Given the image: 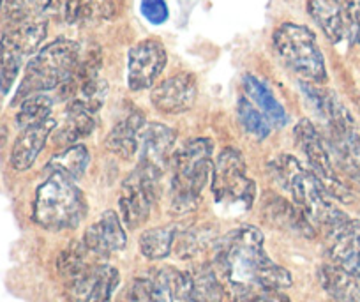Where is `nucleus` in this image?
Segmentation results:
<instances>
[{"label":"nucleus","mask_w":360,"mask_h":302,"mask_svg":"<svg viewBox=\"0 0 360 302\" xmlns=\"http://www.w3.org/2000/svg\"><path fill=\"white\" fill-rule=\"evenodd\" d=\"M65 281L68 302H110L119 287V270L94 260Z\"/></svg>","instance_id":"9b49d317"},{"label":"nucleus","mask_w":360,"mask_h":302,"mask_svg":"<svg viewBox=\"0 0 360 302\" xmlns=\"http://www.w3.org/2000/svg\"><path fill=\"white\" fill-rule=\"evenodd\" d=\"M321 287L335 302H360V277L339 265H325L320 270Z\"/></svg>","instance_id":"4be33fe9"},{"label":"nucleus","mask_w":360,"mask_h":302,"mask_svg":"<svg viewBox=\"0 0 360 302\" xmlns=\"http://www.w3.org/2000/svg\"><path fill=\"white\" fill-rule=\"evenodd\" d=\"M263 218H266L269 223L274 227L286 228V230L293 232V234L304 235V237H316V230L307 220L306 214L290 201L283 200L278 196H270L269 200L263 201Z\"/></svg>","instance_id":"aec40b11"},{"label":"nucleus","mask_w":360,"mask_h":302,"mask_svg":"<svg viewBox=\"0 0 360 302\" xmlns=\"http://www.w3.org/2000/svg\"><path fill=\"white\" fill-rule=\"evenodd\" d=\"M168 55L158 39H145L134 44L127 55V85L131 90L150 89L166 68Z\"/></svg>","instance_id":"f8f14e48"},{"label":"nucleus","mask_w":360,"mask_h":302,"mask_svg":"<svg viewBox=\"0 0 360 302\" xmlns=\"http://www.w3.org/2000/svg\"><path fill=\"white\" fill-rule=\"evenodd\" d=\"M94 115V112H90L85 106L71 101L68 108V115H65V122L57 131L58 144L65 145V147H71V145H75L82 138L89 137L92 133V130L96 127Z\"/></svg>","instance_id":"b1692460"},{"label":"nucleus","mask_w":360,"mask_h":302,"mask_svg":"<svg viewBox=\"0 0 360 302\" xmlns=\"http://www.w3.org/2000/svg\"><path fill=\"white\" fill-rule=\"evenodd\" d=\"M244 90L245 94H248L249 101H251L252 105L270 120L272 126H285L286 120H288L285 108H283L281 103L276 99L272 90H270L265 83L259 82L256 76L248 75L244 78Z\"/></svg>","instance_id":"5701e85b"},{"label":"nucleus","mask_w":360,"mask_h":302,"mask_svg":"<svg viewBox=\"0 0 360 302\" xmlns=\"http://www.w3.org/2000/svg\"><path fill=\"white\" fill-rule=\"evenodd\" d=\"M212 141L207 138L188 140L172 154V209L176 214H189L198 206L202 191L214 170Z\"/></svg>","instance_id":"7ed1b4c3"},{"label":"nucleus","mask_w":360,"mask_h":302,"mask_svg":"<svg viewBox=\"0 0 360 302\" xmlns=\"http://www.w3.org/2000/svg\"><path fill=\"white\" fill-rule=\"evenodd\" d=\"M189 302H237L233 291L224 284L214 265H200L188 270Z\"/></svg>","instance_id":"6ab92c4d"},{"label":"nucleus","mask_w":360,"mask_h":302,"mask_svg":"<svg viewBox=\"0 0 360 302\" xmlns=\"http://www.w3.org/2000/svg\"><path fill=\"white\" fill-rule=\"evenodd\" d=\"M86 200L78 186L68 177L50 173L37 187L34 200V221L44 230L62 232L78 227L86 216Z\"/></svg>","instance_id":"20e7f679"},{"label":"nucleus","mask_w":360,"mask_h":302,"mask_svg":"<svg viewBox=\"0 0 360 302\" xmlns=\"http://www.w3.org/2000/svg\"><path fill=\"white\" fill-rule=\"evenodd\" d=\"M141 15L154 25H161L168 20V6L165 0H141Z\"/></svg>","instance_id":"2f4dec72"},{"label":"nucleus","mask_w":360,"mask_h":302,"mask_svg":"<svg viewBox=\"0 0 360 302\" xmlns=\"http://www.w3.org/2000/svg\"><path fill=\"white\" fill-rule=\"evenodd\" d=\"M175 140L176 133L172 127L159 122L145 124L140 137V147H138V151H140L138 166L161 179L166 163L172 159Z\"/></svg>","instance_id":"4468645a"},{"label":"nucleus","mask_w":360,"mask_h":302,"mask_svg":"<svg viewBox=\"0 0 360 302\" xmlns=\"http://www.w3.org/2000/svg\"><path fill=\"white\" fill-rule=\"evenodd\" d=\"M212 193L221 206L251 209L256 198V184L245 173L240 151L226 147L217 156L212 170Z\"/></svg>","instance_id":"6e6552de"},{"label":"nucleus","mask_w":360,"mask_h":302,"mask_svg":"<svg viewBox=\"0 0 360 302\" xmlns=\"http://www.w3.org/2000/svg\"><path fill=\"white\" fill-rule=\"evenodd\" d=\"M302 89L316 112L323 117L328 127V141L332 145L339 165L353 177L360 180V134L356 133L355 122L346 106L338 96L328 90L316 89L302 83Z\"/></svg>","instance_id":"39448f33"},{"label":"nucleus","mask_w":360,"mask_h":302,"mask_svg":"<svg viewBox=\"0 0 360 302\" xmlns=\"http://www.w3.org/2000/svg\"><path fill=\"white\" fill-rule=\"evenodd\" d=\"M237 115L245 133L251 134L256 140H265L272 133V124H270V120L252 105L248 97H242L238 101Z\"/></svg>","instance_id":"c756f323"},{"label":"nucleus","mask_w":360,"mask_h":302,"mask_svg":"<svg viewBox=\"0 0 360 302\" xmlns=\"http://www.w3.org/2000/svg\"><path fill=\"white\" fill-rule=\"evenodd\" d=\"M51 108H53V101L50 97L44 94H32L22 101L20 112L16 115V124L25 130V127L44 122L51 117Z\"/></svg>","instance_id":"c85d7f7f"},{"label":"nucleus","mask_w":360,"mask_h":302,"mask_svg":"<svg viewBox=\"0 0 360 302\" xmlns=\"http://www.w3.org/2000/svg\"><path fill=\"white\" fill-rule=\"evenodd\" d=\"M212 265L237 301L262 290H285L293 283L292 274L270 260L263 234L251 225L221 239Z\"/></svg>","instance_id":"f257e3e1"},{"label":"nucleus","mask_w":360,"mask_h":302,"mask_svg":"<svg viewBox=\"0 0 360 302\" xmlns=\"http://www.w3.org/2000/svg\"><path fill=\"white\" fill-rule=\"evenodd\" d=\"M120 302H176L166 288L165 281L155 272L154 276L136 277L129 284Z\"/></svg>","instance_id":"a878e982"},{"label":"nucleus","mask_w":360,"mask_h":302,"mask_svg":"<svg viewBox=\"0 0 360 302\" xmlns=\"http://www.w3.org/2000/svg\"><path fill=\"white\" fill-rule=\"evenodd\" d=\"M330 256L335 265L360 277V223L348 220L328 234Z\"/></svg>","instance_id":"f3484780"},{"label":"nucleus","mask_w":360,"mask_h":302,"mask_svg":"<svg viewBox=\"0 0 360 302\" xmlns=\"http://www.w3.org/2000/svg\"><path fill=\"white\" fill-rule=\"evenodd\" d=\"M237 302H292L281 290H262L256 294L245 295Z\"/></svg>","instance_id":"473e14b6"},{"label":"nucleus","mask_w":360,"mask_h":302,"mask_svg":"<svg viewBox=\"0 0 360 302\" xmlns=\"http://www.w3.org/2000/svg\"><path fill=\"white\" fill-rule=\"evenodd\" d=\"M274 48L286 65L313 83L327 80V68L316 36L307 27L297 23H285L274 32Z\"/></svg>","instance_id":"0eeeda50"},{"label":"nucleus","mask_w":360,"mask_h":302,"mask_svg":"<svg viewBox=\"0 0 360 302\" xmlns=\"http://www.w3.org/2000/svg\"><path fill=\"white\" fill-rule=\"evenodd\" d=\"M158 184L159 177L152 175L140 166H136V170L124 180L119 196V209L122 214V223L129 230H136L138 227L147 223L158 196Z\"/></svg>","instance_id":"9d476101"},{"label":"nucleus","mask_w":360,"mask_h":302,"mask_svg":"<svg viewBox=\"0 0 360 302\" xmlns=\"http://www.w3.org/2000/svg\"><path fill=\"white\" fill-rule=\"evenodd\" d=\"M89 161L90 156L85 145H71V147H65L60 154L53 156L46 165V170L50 173H58V175L76 180L85 173Z\"/></svg>","instance_id":"393cba45"},{"label":"nucleus","mask_w":360,"mask_h":302,"mask_svg":"<svg viewBox=\"0 0 360 302\" xmlns=\"http://www.w3.org/2000/svg\"><path fill=\"white\" fill-rule=\"evenodd\" d=\"M25 55L13 43L11 37L2 34L0 39V92L8 94L15 83Z\"/></svg>","instance_id":"cd10ccee"},{"label":"nucleus","mask_w":360,"mask_h":302,"mask_svg":"<svg viewBox=\"0 0 360 302\" xmlns=\"http://www.w3.org/2000/svg\"><path fill=\"white\" fill-rule=\"evenodd\" d=\"M55 126H57V122L50 117L44 122L22 130L11 151V166L16 172H27L36 163L37 156L46 145L48 137L53 133Z\"/></svg>","instance_id":"a211bd4d"},{"label":"nucleus","mask_w":360,"mask_h":302,"mask_svg":"<svg viewBox=\"0 0 360 302\" xmlns=\"http://www.w3.org/2000/svg\"><path fill=\"white\" fill-rule=\"evenodd\" d=\"M145 124L147 122H145L143 113L133 112L110 131L106 137V149L119 158H133L140 147V137Z\"/></svg>","instance_id":"412c9836"},{"label":"nucleus","mask_w":360,"mask_h":302,"mask_svg":"<svg viewBox=\"0 0 360 302\" xmlns=\"http://www.w3.org/2000/svg\"><path fill=\"white\" fill-rule=\"evenodd\" d=\"M311 18L334 44L355 39V25L342 0H309Z\"/></svg>","instance_id":"2eb2a0df"},{"label":"nucleus","mask_w":360,"mask_h":302,"mask_svg":"<svg viewBox=\"0 0 360 302\" xmlns=\"http://www.w3.org/2000/svg\"><path fill=\"white\" fill-rule=\"evenodd\" d=\"M269 173L283 191L290 194L297 207L311 221V225H320L330 234L349 220L342 210L335 207L334 201L321 187V184L311 175L309 170H304L299 159L290 154H281L269 163Z\"/></svg>","instance_id":"f03ea898"},{"label":"nucleus","mask_w":360,"mask_h":302,"mask_svg":"<svg viewBox=\"0 0 360 302\" xmlns=\"http://www.w3.org/2000/svg\"><path fill=\"white\" fill-rule=\"evenodd\" d=\"M113 15V0H78V20L110 18Z\"/></svg>","instance_id":"7c9ffc66"},{"label":"nucleus","mask_w":360,"mask_h":302,"mask_svg":"<svg viewBox=\"0 0 360 302\" xmlns=\"http://www.w3.org/2000/svg\"><path fill=\"white\" fill-rule=\"evenodd\" d=\"M176 239V227H155L143 232L140 237V251L148 260H162L172 253Z\"/></svg>","instance_id":"bb28decb"},{"label":"nucleus","mask_w":360,"mask_h":302,"mask_svg":"<svg viewBox=\"0 0 360 302\" xmlns=\"http://www.w3.org/2000/svg\"><path fill=\"white\" fill-rule=\"evenodd\" d=\"M79 51V44L71 39H57L37 51L27 64L16 99L60 89L78 68Z\"/></svg>","instance_id":"423d86ee"},{"label":"nucleus","mask_w":360,"mask_h":302,"mask_svg":"<svg viewBox=\"0 0 360 302\" xmlns=\"http://www.w3.org/2000/svg\"><path fill=\"white\" fill-rule=\"evenodd\" d=\"M83 244L99 258H106L113 253L122 251L127 244V235L120 218L113 210H105L86 228Z\"/></svg>","instance_id":"dca6fc26"},{"label":"nucleus","mask_w":360,"mask_h":302,"mask_svg":"<svg viewBox=\"0 0 360 302\" xmlns=\"http://www.w3.org/2000/svg\"><path fill=\"white\" fill-rule=\"evenodd\" d=\"M295 138L300 151L307 158L311 175L321 184V187L327 191L328 196L341 201H352V191L341 182V179L335 173L330 152H328L323 138H321V134L318 133V130L313 126L311 120L302 119L297 124Z\"/></svg>","instance_id":"1a4fd4ad"},{"label":"nucleus","mask_w":360,"mask_h":302,"mask_svg":"<svg viewBox=\"0 0 360 302\" xmlns=\"http://www.w3.org/2000/svg\"><path fill=\"white\" fill-rule=\"evenodd\" d=\"M198 96L196 78L189 73L169 76L168 80L154 87L150 92V103L155 110L168 115L189 112L195 106Z\"/></svg>","instance_id":"ddd939ff"}]
</instances>
